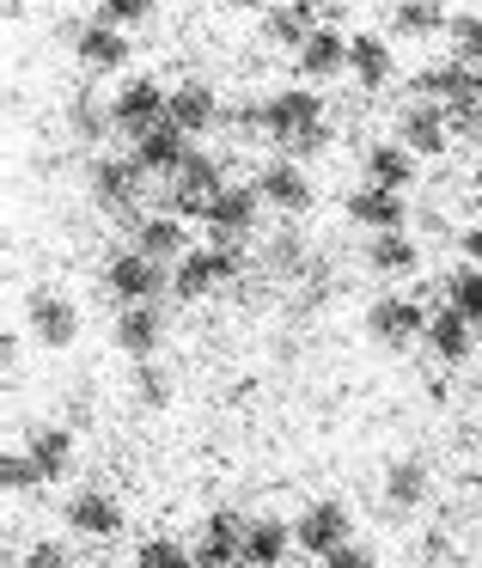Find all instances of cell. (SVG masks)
I'll use <instances>...</instances> for the list:
<instances>
[{
	"mask_svg": "<svg viewBox=\"0 0 482 568\" xmlns=\"http://www.w3.org/2000/svg\"><path fill=\"white\" fill-rule=\"evenodd\" d=\"M238 270H245V251H238L226 233H214V245H189L184 257H177L172 287H177V300H208L214 287L233 282Z\"/></svg>",
	"mask_w": 482,
	"mask_h": 568,
	"instance_id": "6da1fadb",
	"label": "cell"
},
{
	"mask_svg": "<svg viewBox=\"0 0 482 568\" xmlns=\"http://www.w3.org/2000/svg\"><path fill=\"white\" fill-rule=\"evenodd\" d=\"M111 123L123 129V135H147V129L172 123V92L160 87V80H129L123 92L111 99Z\"/></svg>",
	"mask_w": 482,
	"mask_h": 568,
	"instance_id": "7a4b0ae2",
	"label": "cell"
},
{
	"mask_svg": "<svg viewBox=\"0 0 482 568\" xmlns=\"http://www.w3.org/2000/svg\"><path fill=\"white\" fill-rule=\"evenodd\" d=\"M226 190V178H221V165L208 160V153H189L184 160V172L172 178V190H165V209L172 214H184V221H208V202Z\"/></svg>",
	"mask_w": 482,
	"mask_h": 568,
	"instance_id": "3957f363",
	"label": "cell"
},
{
	"mask_svg": "<svg viewBox=\"0 0 482 568\" xmlns=\"http://www.w3.org/2000/svg\"><path fill=\"white\" fill-rule=\"evenodd\" d=\"M428 324H433V312L421 306L416 294H384L379 306L367 312V331L379 336L384 348H409L416 336H428Z\"/></svg>",
	"mask_w": 482,
	"mask_h": 568,
	"instance_id": "277c9868",
	"label": "cell"
},
{
	"mask_svg": "<svg viewBox=\"0 0 482 568\" xmlns=\"http://www.w3.org/2000/svg\"><path fill=\"white\" fill-rule=\"evenodd\" d=\"M104 287H111L123 306H147V300L165 294V270L147 251H116V257L104 263Z\"/></svg>",
	"mask_w": 482,
	"mask_h": 568,
	"instance_id": "5b68a950",
	"label": "cell"
},
{
	"mask_svg": "<svg viewBox=\"0 0 482 568\" xmlns=\"http://www.w3.org/2000/svg\"><path fill=\"white\" fill-rule=\"evenodd\" d=\"M25 318H31V336H38L43 348H68L80 336L74 300L55 294V287H31V294H25Z\"/></svg>",
	"mask_w": 482,
	"mask_h": 568,
	"instance_id": "8992f818",
	"label": "cell"
},
{
	"mask_svg": "<svg viewBox=\"0 0 482 568\" xmlns=\"http://www.w3.org/2000/svg\"><path fill=\"white\" fill-rule=\"evenodd\" d=\"M294 544L306 556H318V562H324V556H336L348 544V507L342 501H311L306 514L294 519Z\"/></svg>",
	"mask_w": 482,
	"mask_h": 568,
	"instance_id": "52a82bcc",
	"label": "cell"
},
{
	"mask_svg": "<svg viewBox=\"0 0 482 568\" xmlns=\"http://www.w3.org/2000/svg\"><path fill=\"white\" fill-rule=\"evenodd\" d=\"M318 123H324V99L306 92V87H287V92H275V99L263 104V129H269L281 148L294 135H306V129H318Z\"/></svg>",
	"mask_w": 482,
	"mask_h": 568,
	"instance_id": "ba28073f",
	"label": "cell"
},
{
	"mask_svg": "<svg viewBox=\"0 0 482 568\" xmlns=\"http://www.w3.org/2000/svg\"><path fill=\"white\" fill-rule=\"evenodd\" d=\"M141 178H147L141 160H99L92 165V202L104 214H129L141 202Z\"/></svg>",
	"mask_w": 482,
	"mask_h": 568,
	"instance_id": "9c48e42d",
	"label": "cell"
},
{
	"mask_svg": "<svg viewBox=\"0 0 482 568\" xmlns=\"http://www.w3.org/2000/svg\"><path fill=\"white\" fill-rule=\"evenodd\" d=\"M348 221L367 226V233H403V226H409V202H403V190L360 184L355 196H348Z\"/></svg>",
	"mask_w": 482,
	"mask_h": 568,
	"instance_id": "30bf717a",
	"label": "cell"
},
{
	"mask_svg": "<svg viewBox=\"0 0 482 568\" xmlns=\"http://www.w3.org/2000/svg\"><path fill=\"white\" fill-rule=\"evenodd\" d=\"M397 141H403L416 160H433V153H445V141H452V129H445V104H433V99L409 104V111L397 116Z\"/></svg>",
	"mask_w": 482,
	"mask_h": 568,
	"instance_id": "8fae6325",
	"label": "cell"
},
{
	"mask_svg": "<svg viewBox=\"0 0 482 568\" xmlns=\"http://www.w3.org/2000/svg\"><path fill=\"white\" fill-rule=\"evenodd\" d=\"M68 526L80 538H116L123 531V501L111 489H80V495H68Z\"/></svg>",
	"mask_w": 482,
	"mask_h": 568,
	"instance_id": "7c38bea8",
	"label": "cell"
},
{
	"mask_svg": "<svg viewBox=\"0 0 482 568\" xmlns=\"http://www.w3.org/2000/svg\"><path fill=\"white\" fill-rule=\"evenodd\" d=\"M74 55L92 68V74H116V68H129V31L123 26H80L74 31Z\"/></svg>",
	"mask_w": 482,
	"mask_h": 568,
	"instance_id": "4fadbf2b",
	"label": "cell"
},
{
	"mask_svg": "<svg viewBox=\"0 0 482 568\" xmlns=\"http://www.w3.org/2000/svg\"><path fill=\"white\" fill-rule=\"evenodd\" d=\"M189 153H196L189 148V129H177V123H160V129H147V135L135 141V160L147 165V172H160V178H177Z\"/></svg>",
	"mask_w": 482,
	"mask_h": 568,
	"instance_id": "5bb4252c",
	"label": "cell"
},
{
	"mask_svg": "<svg viewBox=\"0 0 482 568\" xmlns=\"http://www.w3.org/2000/svg\"><path fill=\"white\" fill-rule=\"evenodd\" d=\"M257 190H263V202H275L281 214H306L311 209V178L299 172L294 160H269L263 178H257Z\"/></svg>",
	"mask_w": 482,
	"mask_h": 568,
	"instance_id": "9a60e30c",
	"label": "cell"
},
{
	"mask_svg": "<svg viewBox=\"0 0 482 568\" xmlns=\"http://www.w3.org/2000/svg\"><path fill=\"white\" fill-rule=\"evenodd\" d=\"M257 209H263V190L257 184H226L221 196L208 202V226L214 233H226V239H238V233H250L257 226Z\"/></svg>",
	"mask_w": 482,
	"mask_h": 568,
	"instance_id": "2e32d148",
	"label": "cell"
},
{
	"mask_svg": "<svg viewBox=\"0 0 482 568\" xmlns=\"http://www.w3.org/2000/svg\"><path fill=\"white\" fill-rule=\"evenodd\" d=\"M318 26H324V13H318V7H306V0H281V7L263 13V38H269L275 50H299Z\"/></svg>",
	"mask_w": 482,
	"mask_h": 568,
	"instance_id": "e0dca14e",
	"label": "cell"
},
{
	"mask_svg": "<svg viewBox=\"0 0 482 568\" xmlns=\"http://www.w3.org/2000/svg\"><path fill=\"white\" fill-rule=\"evenodd\" d=\"M196 562L202 568H226V562H245V519L233 514H214L196 538Z\"/></svg>",
	"mask_w": 482,
	"mask_h": 568,
	"instance_id": "ac0fdd59",
	"label": "cell"
},
{
	"mask_svg": "<svg viewBox=\"0 0 482 568\" xmlns=\"http://www.w3.org/2000/svg\"><path fill=\"white\" fill-rule=\"evenodd\" d=\"M135 251H147L153 263H177L189 251V226H184V214H153V221H141L135 226Z\"/></svg>",
	"mask_w": 482,
	"mask_h": 568,
	"instance_id": "d6986e66",
	"label": "cell"
},
{
	"mask_svg": "<svg viewBox=\"0 0 482 568\" xmlns=\"http://www.w3.org/2000/svg\"><path fill=\"white\" fill-rule=\"evenodd\" d=\"M428 343H433V355H440L445 367H458V361H470V348H476V324H470L458 306H445V312H433Z\"/></svg>",
	"mask_w": 482,
	"mask_h": 568,
	"instance_id": "ffe728a7",
	"label": "cell"
},
{
	"mask_svg": "<svg viewBox=\"0 0 482 568\" xmlns=\"http://www.w3.org/2000/svg\"><path fill=\"white\" fill-rule=\"evenodd\" d=\"M342 68H348V38L342 31L318 26L306 43H299V74L306 80H330V74H342Z\"/></svg>",
	"mask_w": 482,
	"mask_h": 568,
	"instance_id": "44dd1931",
	"label": "cell"
},
{
	"mask_svg": "<svg viewBox=\"0 0 482 568\" xmlns=\"http://www.w3.org/2000/svg\"><path fill=\"white\" fill-rule=\"evenodd\" d=\"M409 87H416V99H464V92H476V68L470 62H433V68H421L416 80H409ZM482 99V92H476Z\"/></svg>",
	"mask_w": 482,
	"mask_h": 568,
	"instance_id": "7402d4cb",
	"label": "cell"
},
{
	"mask_svg": "<svg viewBox=\"0 0 482 568\" xmlns=\"http://www.w3.org/2000/svg\"><path fill=\"white\" fill-rule=\"evenodd\" d=\"M294 550V526L287 519H250L245 526V568H275Z\"/></svg>",
	"mask_w": 482,
	"mask_h": 568,
	"instance_id": "603a6c76",
	"label": "cell"
},
{
	"mask_svg": "<svg viewBox=\"0 0 482 568\" xmlns=\"http://www.w3.org/2000/svg\"><path fill=\"white\" fill-rule=\"evenodd\" d=\"M160 336H165V318H160V306H123V318H116V348L123 355H153L160 348Z\"/></svg>",
	"mask_w": 482,
	"mask_h": 568,
	"instance_id": "cb8c5ba5",
	"label": "cell"
},
{
	"mask_svg": "<svg viewBox=\"0 0 482 568\" xmlns=\"http://www.w3.org/2000/svg\"><path fill=\"white\" fill-rule=\"evenodd\" d=\"M367 184L409 190L416 184V153H409L403 141H379V148H367Z\"/></svg>",
	"mask_w": 482,
	"mask_h": 568,
	"instance_id": "d4e9b609",
	"label": "cell"
},
{
	"mask_svg": "<svg viewBox=\"0 0 482 568\" xmlns=\"http://www.w3.org/2000/svg\"><path fill=\"white\" fill-rule=\"evenodd\" d=\"M172 123L189 129V135H208V129L221 123V99H214L208 87H196V80H189V87L172 92Z\"/></svg>",
	"mask_w": 482,
	"mask_h": 568,
	"instance_id": "484cf974",
	"label": "cell"
},
{
	"mask_svg": "<svg viewBox=\"0 0 482 568\" xmlns=\"http://www.w3.org/2000/svg\"><path fill=\"white\" fill-rule=\"evenodd\" d=\"M348 68H355V80L360 87H384L391 80V43L384 38H372V31H360V38H348Z\"/></svg>",
	"mask_w": 482,
	"mask_h": 568,
	"instance_id": "4316f807",
	"label": "cell"
},
{
	"mask_svg": "<svg viewBox=\"0 0 482 568\" xmlns=\"http://www.w3.org/2000/svg\"><path fill=\"white\" fill-rule=\"evenodd\" d=\"M31 465L43 470V483H62L74 470V434L68 428H38L31 434Z\"/></svg>",
	"mask_w": 482,
	"mask_h": 568,
	"instance_id": "83f0119b",
	"label": "cell"
},
{
	"mask_svg": "<svg viewBox=\"0 0 482 568\" xmlns=\"http://www.w3.org/2000/svg\"><path fill=\"white\" fill-rule=\"evenodd\" d=\"M445 26H452V13H445L440 0H397V13H391L397 38H440Z\"/></svg>",
	"mask_w": 482,
	"mask_h": 568,
	"instance_id": "f1b7e54d",
	"label": "cell"
},
{
	"mask_svg": "<svg viewBox=\"0 0 482 568\" xmlns=\"http://www.w3.org/2000/svg\"><path fill=\"white\" fill-rule=\"evenodd\" d=\"M367 263H372L379 275H409V270L421 263V245H416V239H403V233H372Z\"/></svg>",
	"mask_w": 482,
	"mask_h": 568,
	"instance_id": "f546056e",
	"label": "cell"
},
{
	"mask_svg": "<svg viewBox=\"0 0 482 568\" xmlns=\"http://www.w3.org/2000/svg\"><path fill=\"white\" fill-rule=\"evenodd\" d=\"M384 501L391 507H421L428 501V465H421V458H397V465L384 470Z\"/></svg>",
	"mask_w": 482,
	"mask_h": 568,
	"instance_id": "4dcf8cb0",
	"label": "cell"
},
{
	"mask_svg": "<svg viewBox=\"0 0 482 568\" xmlns=\"http://www.w3.org/2000/svg\"><path fill=\"white\" fill-rule=\"evenodd\" d=\"M135 568H202L196 550H184L177 538H147L135 550Z\"/></svg>",
	"mask_w": 482,
	"mask_h": 568,
	"instance_id": "1f68e13d",
	"label": "cell"
},
{
	"mask_svg": "<svg viewBox=\"0 0 482 568\" xmlns=\"http://www.w3.org/2000/svg\"><path fill=\"white\" fill-rule=\"evenodd\" d=\"M445 43H452L458 62H482V13H452Z\"/></svg>",
	"mask_w": 482,
	"mask_h": 568,
	"instance_id": "d6a6232c",
	"label": "cell"
},
{
	"mask_svg": "<svg viewBox=\"0 0 482 568\" xmlns=\"http://www.w3.org/2000/svg\"><path fill=\"white\" fill-rule=\"evenodd\" d=\"M445 294H452V306L464 312L470 324H482V270H476V263H464V270L452 275V287H445Z\"/></svg>",
	"mask_w": 482,
	"mask_h": 568,
	"instance_id": "836d02e7",
	"label": "cell"
},
{
	"mask_svg": "<svg viewBox=\"0 0 482 568\" xmlns=\"http://www.w3.org/2000/svg\"><path fill=\"white\" fill-rule=\"evenodd\" d=\"M68 129H74L80 141H104L116 123H111V111H99L92 99H74V104H68Z\"/></svg>",
	"mask_w": 482,
	"mask_h": 568,
	"instance_id": "e575fe53",
	"label": "cell"
},
{
	"mask_svg": "<svg viewBox=\"0 0 482 568\" xmlns=\"http://www.w3.org/2000/svg\"><path fill=\"white\" fill-rule=\"evenodd\" d=\"M445 129H452V135H482V99H476V92L445 99Z\"/></svg>",
	"mask_w": 482,
	"mask_h": 568,
	"instance_id": "d590c367",
	"label": "cell"
},
{
	"mask_svg": "<svg viewBox=\"0 0 482 568\" xmlns=\"http://www.w3.org/2000/svg\"><path fill=\"white\" fill-rule=\"evenodd\" d=\"M0 483H7L13 495H25L31 483H43V470L31 465V453H7V458H0Z\"/></svg>",
	"mask_w": 482,
	"mask_h": 568,
	"instance_id": "8d00e7d4",
	"label": "cell"
},
{
	"mask_svg": "<svg viewBox=\"0 0 482 568\" xmlns=\"http://www.w3.org/2000/svg\"><path fill=\"white\" fill-rule=\"evenodd\" d=\"M153 13V0H99V19H104V26H141V19H147Z\"/></svg>",
	"mask_w": 482,
	"mask_h": 568,
	"instance_id": "74e56055",
	"label": "cell"
},
{
	"mask_svg": "<svg viewBox=\"0 0 482 568\" xmlns=\"http://www.w3.org/2000/svg\"><path fill=\"white\" fill-rule=\"evenodd\" d=\"M19 568H74V556H68L62 538H38V544L25 550V562H19Z\"/></svg>",
	"mask_w": 482,
	"mask_h": 568,
	"instance_id": "f35d334b",
	"label": "cell"
},
{
	"mask_svg": "<svg viewBox=\"0 0 482 568\" xmlns=\"http://www.w3.org/2000/svg\"><path fill=\"white\" fill-rule=\"evenodd\" d=\"M324 148H330V123H318V129H306V135L287 141V153H294V160H318Z\"/></svg>",
	"mask_w": 482,
	"mask_h": 568,
	"instance_id": "ab89813d",
	"label": "cell"
},
{
	"mask_svg": "<svg viewBox=\"0 0 482 568\" xmlns=\"http://www.w3.org/2000/svg\"><path fill=\"white\" fill-rule=\"evenodd\" d=\"M135 392H141V404H165V397H172V392H165V373H160V367H147V373H141V379H135Z\"/></svg>",
	"mask_w": 482,
	"mask_h": 568,
	"instance_id": "60d3db41",
	"label": "cell"
},
{
	"mask_svg": "<svg viewBox=\"0 0 482 568\" xmlns=\"http://www.w3.org/2000/svg\"><path fill=\"white\" fill-rule=\"evenodd\" d=\"M324 568H379V562H372V550H355V544H342L336 556H324Z\"/></svg>",
	"mask_w": 482,
	"mask_h": 568,
	"instance_id": "b9f144b4",
	"label": "cell"
},
{
	"mask_svg": "<svg viewBox=\"0 0 482 568\" xmlns=\"http://www.w3.org/2000/svg\"><path fill=\"white\" fill-rule=\"evenodd\" d=\"M458 245H464V257H470V263H476V270H482V226H470V233L458 239Z\"/></svg>",
	"mask_w": 482,
	"mask_h": 568,
	"instance_id": "7bdbcfd3",
	"label": "cell"
},
{
	"mask_svg": "<svg viewBox=\"0 0 482 568\" xmlns=\"http://www.w3.org/2000/svg\"><path fill=\"white\" fill-rule=\"evenodd\" d=\"M306 7H318L324 19H330V13H342V0H306Z\"/></svg>",
	"mask_w": 482,
	"mask_h": 568,
	"instance_id": "ee69618b",
	"label": "cell"
},
{
	"mask_svg": "<svg viewBox=\"0 0 482 568\" xmlns=\"http://www.w3.org/2000/svg\"><path fill=\"white\" fill-rule=\"evenodd\" d=\"M0 13H7V19H19V13H25V0H0Z\"/></svg>",
	"mask_w": 482,
	"mask_h": 568,
	"instance_id": "f6af8a7d",
	"label": "cell"
},
{
	"mask_svg": "<svg viewBox=\"0 0 482 568\" xmlns=\"http://www.w3.org/2000/svg\"><path fill=\"white\" fill-rule=\"evenodd\" d=\"M470 202L482 209V165H476V178H470Z\"/></svg>",
	"mask_w": 482,
	"mask_h": 568,
	"instance_id": "bcb514c9",
	"label": "cell"
},
{
	"mask_svg": "<svg viewBox=\"0 0 482 568\" xmlns=\"http://www.w3.org/2000/svg\"><path fill=\"white\" fill-rule=\"evenodd\" d=\"M226 7H257V0H226Z\"/></svg>",
	"mask_w": 482,
	"mask_h": 568,
	"instance_id": "7dc6e473",
	"label": "cell"
},
{
	"mask_svg": "<svg viewBox=\"0 0 482 568\" xmlns=\"http://www.w3.org/2000/svg\"><path fill=\"white\" fill-rule=\"evenodd\" d=\"M476 495H482V470H476Z\"/></svg>",
	"mask_w": 482,
	"mask_h": 568,
	"instance_id": "c3c4849f",
	"label": "cell"
},
{
	"mask_svg": "<svg viewBox=\"0 0 482 568\" xmlns=\"http://www.w3.org/2000/svg\"><path fill=\"white\" fill-rule=\"evenodd\" d=\"M476 148H482V135H476Z\"/></svg>",
	"mask_w": 482,
	"mask_h": 568,
	"instance_id": "681fc988",
	"label": "cell"
}]
</instances>
